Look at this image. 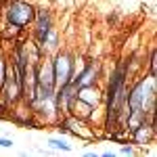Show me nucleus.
<instances>
[{"label":"nucleus","mask_w":157,"mask_h":157,"mask_svg":"<svg viewBox=\"0 0 157 157\" xmlns=\"http://www.w3.org/2000/svg\"><path fill=\"white\" fill-rule=\"evenodd\" d=\"M94 73H97L94 65H88V67H86V71L78 78V84H80V86H90V84H92V80H94V78H92Z\"/></svg>","instance_id":"obj_8"},{"label":"nucleus","mask_w":157,"mask_h":157,"mask_svg":"<svg viewBox=\"0 0 157 157\" xmlns=\"http://www.w3.org/2000/svg\"><path fill=\"white\" fill-rule=\"evenodd\" d=\"M48 145L52 147V149H61V151H71V147L67 145L65 140H59V138H50Z\"/></svg>","instance_id":"obj_9"},{"label":"nucleus","mask_w":157,"mask_h":157,"mask_svg":"<svg viewBox=\"0 0 157 157\" xmlns=\"http://www.w3.org/2000/svg\"><path fill=\"white\" fill-rule=\"evenodd\" d=\"M52 71H55V86L63 88L65 84H69V75H71V61L67 55H59L55 59L52 65Z\"/></svg>","instance_id":"obj_4"},{"label":"nucleus","mask_w":157,"mask_h":157,"mask_svg":"<svg viewBox=\"0 0 157 157\" xmlns=\"http://www.w3.org/2000/svg\"><path fill=\"white\" fill-rule=\"evenodd\" d=\"M124 101V67L115 73V78L109 84V113H117V107Z\"/></svg>","instance_id":"obj_3"},{"label":"nucleus","mask_w":157,"mask_h":157,"mask_svg":"<svg viewBox=\"0 0 157 157\" xmlns=\"http://www.w3.org/2000/svg\"><path fill=\"white\" fill-rule=\"evenodd\" d=\"M78 98L82 101V103H86V105H97L98 103V90L97 88H92V86H82L80 88V92H78Z\"/></svg>","instance_id":"obj_6"},{"label":"nucleus","mask_w":157,"mask_h":157,"mask_svg":"<svg viewBox=\"0 0 157 157\" xmlns=\"http://www.w3.org/2000/svg\"><path fill=\"white\" fill-rule=\"evenodd\" d=\"M151 92H153V86L149 84V82H140V84H136V88L130 92L128 105H130V111H132L134 115H138V113L147 107V101L151 98Z\"/></svg>","instance_id":"obj_2"},{"label":"nucleus","mask_w":157,"mask_h":157,"mask_svg":"<svg viewBox=\"0 0 157 157\" xmlns=\"http://www.w3.org/2000/svg\"><path fill=\"white\" fill-rule=\"evenodd\" d=\"M13 140H9V138H0V147H11Z\"/></svg>","instance_id":"obj_10"},{"label":"nucleus","mask_w":157,"mask_h":157,"mask_svg":"<svg viewBox=\"0 0 157 157\" xmlns=\"http://www.w3.org/2000/svg\"><path fill=\"white\" fill-rule=\"evenodd\" d=\"M36 19H38V38L44 42L50 32V17L48 13H36Z\"/></svg>","instance_id":"obj_7"},{"label":"nucleus","mask_w":157,"mask_h":157,"mask_svg":"<svg viewBox=\"0 0 157 157\" xmlns=\"http://www.w3.org/2000/svg\"><path fill=\"white\" fill-rule=\"evenodd\" d=\"M6 19L15 27H23V25L32 23L36 19V9L29 2L13 0V2H9V6H6Z\"/></svg>","instance_id":"obj_1"},{"label":"nucleus","mask_w":157,"mask_h":157,"mask_svg":"<svg viewBox=\"0 0 157 157\" xmlns=\"http://www.w3.org/2000/svg\"><path fill=\"white\" fill-rule=\"evenodd\" d=\"M2 84H4V94L9 101H15V98L21 94V78H17V73L13 67H4V80H2Z\"/></svg>","instance_id":"obj_5"}]
</instances>
